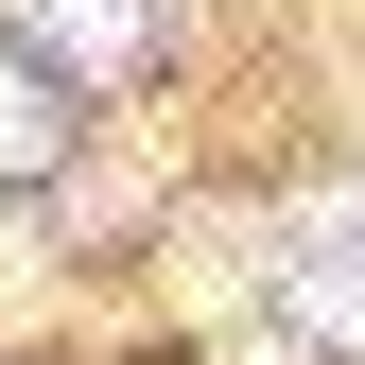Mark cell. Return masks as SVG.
<instances>
[{"instance_id":"obj_3","label":"cell","mask_w":365,"mask_h":365,"mask_svg":"<svg viewBox=\"0 0 365 365\" xmlns=\"http://www.w3.org/2000/svg\"><path fill=\"white\" fill-rule=\"evenodd\" d=\"M53 157V105H35V70H0V174H35Z\"/></svg>"},{"instance_id":"obj_2","label":"cell","mask_w":365,"mask_h":365,"mask_svg":"<svg viewBox=\"0 0 365 365\" xmlns=\"http://www.w3.org/2000/svg\"><path fill=\"white\" fill-rule=\"evenodd\" d=\"M18 35L53 70H140V0H18Z\"/></svg>"},{"instance_id":"obj_1","label":"cell","mask_w":365,"mask_h":365,"mask_svg":"<svg viewBox=\"0 0 365 365\" xmlns=\"http://www.w3.org/2000/svg\"><path fill=\"white\" fill-rule=\"evenodd\" d=\"M296 313L313 331H365V192H313L296 209Z\"/></svg>"}]
</instances>
